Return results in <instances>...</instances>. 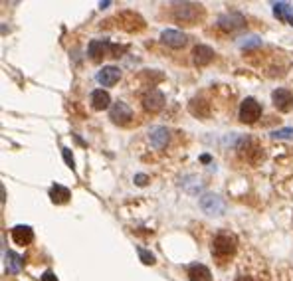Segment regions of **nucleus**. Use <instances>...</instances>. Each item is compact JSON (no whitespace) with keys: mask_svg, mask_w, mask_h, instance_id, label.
I'll return each instance as SVG.
<instances>
[{"mask_svg":"<svg viewBox=\"0 0 293 281\" xmlns=\"http://www.w3.org/2000/svg\"><path fill=\"white\" fill-rule=\"evenodd\" d=\"M137 254H139V258H141V262L145 266H152L154 264V256L150 252H146L145 248H137Z\"/></svg>","mask_w":293,"mask_h":281,"instance_id":"5701e85b","label":"nucleus"},{"mask_svg":"<svg viewBox=\"0 0 293 281\" xmlns=\"http://www.w3.org/2000/svg\"><path fill=\"white\" fill-rule=\"evenodd\" d=\"M50 198H52L54 204H66L72 198V190L66 188V186H62V184H54L50 188Z\"/></svg>","mask_w":293,"mask_h":281,"instance_id":"f3484780","label":"nucleus"},{"mask_svg":"<svg viewBox=\"0 0 293 281\" xmlns=\"http://www.w3.org/2000/svg\"><path fill=\"white\" fill-rule=\"evenodd\" d=\"M6 272L8 274H20L22 270V258L16 252H6Z\"/></svg>","mask_w":293,"mask_h":281,"instance_id":"aec40b11","label":"nucleus"},{"mask_svg":"<svg viewBox=\"0 0 293 281\" xmlns=\"http://www.w3.org/2000/svg\"><path fill=\"white\" fill-rule=\"evenodd\" d=\"M97 81L103 85V87H111V85H115L117 81H119V77H121V71H119V68H115V66H105V68H101L99 71H97Z\"/></svg>","mask_w":293,"mask_h":281,"instance_id":"9b49d317","label":"nucleus"},{"mask_svg":"<svg viewBox=\"0 0 293 281\" xmlns=\"http://www.w3.org/2000/svg\"><path fill=\"white\" fill-rule=\"evenodd\" d=\"M272 101H274L276 109L282 111V113H290L293 109V93L290 89H286V87L276 89V91L272 93Z\"/></svg>","mask_w":293,"mask_h":281,"instance_id":"6e6552de","label":"nucleus"},{"mask_svg":"<svg viewBox=\"0 0 293 281\" xmlns=\"http://www.w3.org/2000/svg\"><path fill=\"white\" fill-rule=\"evenodd\" d=\"M87 52H89V56H91L93 62H99V60L105 58L107 54H113V58H119V56H117V54H119L117 46L109 44L107 40H91Z\"/></svg>","mask_w":293,"mask_h":281,"instance_id":"39448f33","label":"nucleus"},{"mask_svg":"<svg viewBox=\"0 0 293 281\" xmlns=\"http://www.w3.org/2000/svg\"><path fill=\"white\" fill-rule=\"evenodd\" d=\"M240 121L242 123H256L260 117H262V103H258L254 97H246L242 103H240Z\"/></svg>","mask_w":293,"mask_h":281,"instance_id":"20e7f679","label":"nucleus"},{"mask_svg":"<svg viewBox=\"0 0 293 281\" xmlns=\"http://www.w3.org/2000/svg\"><path fill=\"white\" fill-rule=\"evenodd\" d=\"M133 180H135V184H137V186H145L146 182H148V176H146V174H135V178H133Z\"/></svg>","mask_w":293,"mask_h":281,"instance_id":"a878e982","label":"nucleus"},{"mask_svg":"<svg viewBox=\"0 0 293 281\" xmlns=\"http://www.w3.org/2000/svg\"><path fill=\"white\" fill-rule=\"evenodd\" d=\"M204 16V8L194 2H174L172 4V18L180 24L194 26Z\"/></svg>","mask_w":293,"mask_h":281,"instance_id":"f257e3e1","label":"nucleus"},{"mask_svg":"<svg viewBox=\"0 0 293 281\" xmlns=\"http://www.w3.org/2000/svg\"><path fill=\"white\" fill-rule=\"evenodd\" d=\"M274 139H293V129L292 127H286V129H278L272 133Z\"/></svg>","mask_w":293,"mask_h":281,"instance_id":"b1692460","label":"nucleus"},{"mask_svg":"<svg viewBox=\"0 0 293 281\" xmlns=\"http://www.w3.org/2000/svg\"><path fill=\"white\" fill-rule=\"evenodd\" d=\"M109 119L115 123V125H127L131 119H133V109L125 103V101H117L111 105L109 109Z\"/></svg>","mask_w":293,"mask_h":281,"instance_id":"423d86ee","label":"nucleus"},{"mask_svg":"<svg viewBox=\"0 0 293 281\" xmlns=\"http://www.w3.org/2000/svg\"><path fill=\"white\" fill-rule=\"evenodd\" d=\"M188 280L190 281H212V274L202 264H192L188 268Z\"/></svg>","mask_w":293,"mask_h":281,"instance_id":"dca6fc26","label":"nucleus"},{"mask_svg":"<svg viewBox=\"0 0 293 281\" xmlns=\"http://www.w3.org/2000/svg\"><path fill=\"white\" fill-rule=\"evenodd\" d=\"M168 140H170V131L166 127H152L148 131V142L156 150H162L168 144Z\"/></svg>","mask_w":293,"mask_h":281,"instance_id":"9d476101","label":"nucleus"},{"mask_svg":"<svg viewBox=\"0 0 293 281\" xmlns=\"http://www.w3.org/2000/svg\"><path fill=\"white\" fill-rule=\"evenodd\" d=\"M109 4H111L109 0H105V2H99V6H101V8H105V6H109Z\"/></svg>","mask_w":293,"mask_h":281,"instance_id":"c85d7f7f","label":"nucleus"},{"mask_svg":"<svg viewBox=\"0 0 293 281\" xmlns=\"http://www.w3.org/2000/svg\"><path fill=\"white\" fill-rule=\"evenodd\" d=\"M62 154H64V160H66V164H68V166L73 170V168H75V160H73V154H72V150H70L68 146H64V148H62Z\"/></svg>","mask_w":293,"mask_h":281,"instance_id":"393cba45","label":"nucleus"},{"mask_svg":"<svg viewBox=\"0 0 293 281\" xmlns=\"http://www.w3.org/2000/svg\"><path fill=\"white\" fill-rule=\"evenodd\" d=\"M40 281H58V278H56L54 272H44V276L40 278Z\"/></svg>","mask_w":293,"mask_h":281,"instance_id":"bb28decb","label":"nucleus"},{"mask_svg":"<svg viewBox=\"0 0 293 281\" xmlns=\"http://www.w3.org/2000/svg\"><path fill=\"white\" fill-rule=\"evenodd\" d=\"M236 248H238V240L230 232H220V234L214 236L212 254L218 262H226L228 258H232L236 254Z\"/></svg>","mask_w":293,"mask_h":281,"instance_id":"f03ea898","label":"nucleus"},{"mask_svg":"<svg viewBox=\"0 0 293 281\" xmlns=\"http://www.w3.org/2000/svg\"><path fill=\"white\" fill-rule=\"evenodd\" d=\"M12 240L18 244V246H28L34 242V230L26 224H18L12 228Z\"/></svg>","mask_w":293,"mask_h":281,"instance_id":"4468645a","label":"nucleus"},{"mask_svg":"<svg viewBox=\"0 0 293 281\" xmlns=\"http://www.w3.org/2000/svg\"><path fill=\"white\" fill-rule=\"evenodd\" d=\"M180 186H182L186 192H190V194H198V190H202L204 182H202L198 176H194V174H188V176H184V178L180 180Z\"/></svg>","mask_w":293,"mask_h":281,"instance_id":"a211bd4d","label":"nucleus"},{"mask_svg":"<svg viewBox=\"0 0 293 281\" xmlns=\"http://www.w3.org/2000/svg\"><path fill=\"white\" fill-rule=\"evenodd\" d=\"M141 103H143V107H145L148 113H156V111H160L162 105H164V95H162L160 89L150 87V89H146L145 93H143Z\"/></svg>","mask_w":293,"mask_h":281,"instance_id":"0eeeda50","label":"nucleus"},{"mask_svg":"<svg viewBox=\"0 0 293 281\" xmlns=\"http://www.w3.org/2000/svg\"><path fill=\"white\" fill-rule=\"evenodd\" d=\"M89 103H91V107L95 111H103V109H107L111 105V97H109V93L105 89H95L89 95Z\"/></svg>","mask_w":293,"mask_h":281,"instance_id":"2eb2a0df","label":"nucleus"},{"mask_svg":"<svg viewBox=\"0 0 293 281\" xmlns=\"http://www.w3.org/2000/svg\"><path fill=\"white\" fill-rule=\"evenodd\" d=\"M214 50L210 48V46H204V44H198L194 50H192V62L198 66V68H202V66H208L212 60H214Z\"/></svg>","mask_w":293,"mask_h":281,"instance_id":"ddd939ff","label":"nucleus"},{"mask_svg":"<svg viewBox=\"0 0 293 281\" xmlns=\"http://www.w3.org/2000/svg\"><path fill=\"white\" fill-rule=\"evenodd\" d=\"M200 208L208 216H222L226 212V202H224V198L220 194L206 192V194L200 196Z\"/></svg>","mask_w":293,"mask_h":281,"instance_id":"7ed1b4c3","label":"nucleus"},{"mask_svg":"<svg viewBox=\"0 0 293 281\" xmlns=\"http://www.w3.org/2000/svg\"><path fill=\"white\" fill-rule=\"evenodd\" d=\"M188 109H190V113H192V115H196V117H206V115L210 113L208 103H206V101H202V99H192Z\"/></svg>","mask_w":293,"mask_h":281,"instance_id":"412c9836","label":"nucleus"},{"mask_svg":"<svg viewBox=\"0 0 293 281\" xmlns=\"http://www.w3.org/2000/svg\"><path fill=\"white\" fill-rule=\"evenodd\" d=\"M274 14H276V18L286 20L293 26V8L288 2H276L274 4Z\"/></svg>","mask_w":293,"mask_h":281,"instance_id":"6ab92c4d","label":"nucleus"},{"mask_svg":"<svg viewBox=\"0 0 293 281\" xmlns=\"http://www.w3.org/2000/svg\"><path fill=\"white\" fill-rule=\"evenodd\" d=\"M160 40H162V44H166V46H170V48H182L184 44H186V34L184 32H180V30H170V28H166V30H162L160 32Z\"/></svg>","mask_w":293,"mask_h":281,"instance_id":"f8f14e48","label":"nucleus"},{"mask_svg":"<svg viewBox=\"0 0 293 281\" xmlns=\"http://www.w3.org/2000/svg\"><path fill=\"white\" fill-rule=\"evenodd\" d=\"M260 46H262V38H258V36H248V38H242V42H240V48H244V50L260 48Z\"/></svg>","mask_w":293,"mask_h":281,"instance_id":"4be33fe9","label":"nucleus"},{"mask_svg":"<svg viewBox=\"0 0 293 281\" xmlns=\"http://www.w3.org/2000/svg\"><path fill=\"white\" fill-rule=\"evenodd\" d=\"M236 281H256L254 278H246V276H242V278H238Z\"/></svg>","mask_w":293,"mask_h":281,"instance_id":"cd10ccee","label":"nucleus"},{"mask_svg":"<svg viewBox=\"0 0 293 281\" xmlns=\"http://www.w3.org/2000/svg\"><path fill=\"white\" fill-rule=\"evenodd\" d=\"M218 26L222 30H226V32H236V30L246 26V18L242 14H238V12H228V14H222L218 18Z\"/></svg>","mask_w":293,"mask_h":281,"instance_id":"1a4fd4ad","label":"nucleus"}]
</instances>
